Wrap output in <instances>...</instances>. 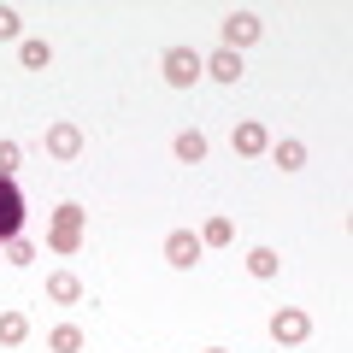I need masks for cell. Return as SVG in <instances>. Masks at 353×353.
Here are the masks:
<instances>
[{
  "label": "cell",
  "instance_id": "6da1fadb",
  "mask_svg": "<svg viewBox=\"0 0 353 353\" xmlns=\"http://www.w3.org/2000/svg\"><path fill=\"white\" fill-rule=\"evenodd\" d=\"M48 248H53V253H77V248H83V206H77V201L53 206V230H48Z\"/></svg>",
  "mask_w": 353,
  "mask_h": 353
},
{
  "label": "cell",
  "instance_id": "7a4b0ae2",
  "mask_svg": "<svg viewBox=\"0 0 353 353\" xmlns=\"http://www.w3.org/2000/svg\"><path fill=\"white\" fill-rule=\"evenodd\" d=\"M159 71H165V83H171V88H194L206 77V65H201V53H194V48H165Z\"/></svg>",
  "mask_w": 353,
  "mask_h": 353
},
{
  "label": "cell",
  "instance_id": "3957f363",
  "mask_svg": "<svg viewBox=\"0 0 353 353\" xmlns=\"http://www.w3.org/2000/svg\"><path fill=\"white\" fill-rule=\"evenodd\" d=\"M12 236H24V194H18L12 176H0V248Z\"/></svg>",
  "mask_w": 353,
  "mask_h": 353
},
{
  "label": "cell",
  "instance_id": "277c9868",
  "mask_svg": "<svg viewBox=\"0 0 353 353\" xmlns=\"http://www.w3.org/2000/svg\"><path fill=\"white\" fill-rule=\"evenodd\" d=\"M312 336V318L301 312V306H277V312H271V341H277V347H294V341H306Z\"/></svg>",
  "mask_w": 353,
  "mask_h": 353
},
{
  "label": "cell",
  "instance_id": "5b68a950",
  "mask_svg": "<svg viewBox=\"0 0 353 353\" xmlns=\"http://www.w3.org/2000/svg\"><path fill=\"white\" fill-rule=\"evenodd\" d=\"M165 259H171L176 271L201 265V236H194V230H171V236H165Z\"/></svg>",
  "mask_w": 353,
  "mask_h": 353
},
{
  "label": "cell",
  "instance_id": "8992f818",
  "mask_svg": "<svg viewBox=\"0 0 353 353\" xmlns=\"http://www.w3.org/2000/svg\"><path fill=\"white\" fill-rule=\"evenodd\" d=\"M248 41H259V18L253 12H230L224 18V48L236 53V48H248Z\"/></svg>",
  "mask_w": 353,
  "mask_h": 353
},
{
  "label": "cell",
  "instance_id": "52a82bcc",
  "mask_svg": "<svg viewBox=\"0 0 353 353\" xmlns=\"http://www.w3.org/2000/svg\"><path fill=\"white\" fill-rule=\"evenodd\" d=\"M48 153L53 159H77L83 153V130L77 124H48Z\"/></svg>",
  "mask_w": 353,
  "mask_h": 353
},
{
  "label": "cell",
  "instance_id": "ba28073f",
  "mask_svg": "<svg viewBox=\"0 0 353 353\" xmlns=\"http://www.w3.org/2000/svg\"><path fill=\"white\" fill-rule=\"evenodd\" d=\"M206 65V77H218V83H241V53H230V48H218L212 59H201Z\"/></svg>",
  "mask_w": 353,
  "mask_h": 353
},
{
  "label": "cell",
  "instance_id": "9c48e42d",
  "mask_svg": "<svg viewBox=\"0 0 353 353\" xmlns=\"http://www.w3.org/2000/svg\"><path fill=\"white\" fill-rule=\"evenodd\" d=\"M265 153H271V159H277L283 171H301V165H306V141H294V136L271 141V148H265Z\"/></svg>",
  "mask_w": 353,
  "mask_h": 353
},
{
  "label": "cell",
  "instance_id": "30bf717a",
  "mask_svg": "<svg viewBox=\"0 0 353 353\" xmlns=\"http://www.w3.org/2000/svg\"><path fill=\"white\" fill-rule=\"evenodd\" d=\"M265 148H271V130L265 124H253V118L236 124V153H265Z\"/></svg>",
  "mask_w": 353,
  "mask_h": 353
},
{
  "label": "cell",
  "instance_id": "8fae6325",
  "mask_svg": "<svg viewBox=\"0 0 353 353\" xmlns=\"http://www.w3.org/2000/svg\"><path fill=\"white\" fill-rule=\"evenodd\" d=\"M48 301H59V306L83 301V283H77L71 271H53V277H48Z\"/></svg>",
  "mask_w": 353,
  "mask_h": 353
},
{
  "label": "cell",
  "instance_id": "7c38bea8",
  "mask_svg": "<svg viewBox=\"0 0 353 353\" xmlns=\"http://www.w3.org/2000/svg\"><path fill=\"white\" fill-rule=\"evenodd\" d=\"M230 241H236V224H230L224 212H218V218H206V224H201V248H230Z\"/></svg>",
  "mask_w": 353,
  "mask_h": 353
},
{
  "label": "cell",
  "instance_id": "4fadbf2b",
  "mask_svg": "<svg viewBox=\"0 0 353 353\" xmlns=\"http://www.w3.org/2000/svg\"><path fill=\"white\" fill-rule=\"evenodd\" d=\"M48 347L53 353H83V330H77V324H53L48 330Z\"/></svg>",
  "mask_w": 353,
  "mask_h": 353
},
{
  "label": "cell",
  "instance_id": "5bb4252c",
  "mask_svg": "<svg viewBox=\"0 0 353 353\" xmlns=\"http://www.w3.org/2000/svg\"><path fill=\"white\" fill-rule=\"evenodd\" d=\"M176 159H183V165H201L206 159V136H201V130H183V136H176Z\"/></svg>",
  "mask_w": 353,
  "mask_h": 353
},
{
  "label": "cell",
  "instance_id": "9a60e30c",
  "mask_svg": "<svg viewBox=\"0 0 353 353\" xmlns=\"http://www.w3.org/2000/svg\"><path fill=\"white\" fill-rule=\"evenodd\" d=\"M24 336H30V318L24 312H0V341H6V347H18Z\"/></svg>",
  "mask_w": 353,
  "mask_h": 353
},
{
  "label": "cell",
  "instance_id": "2e32d148",
  "mask_svg": "<svg viewBox=\"0 0 353 353\" xmlns=\"http://www.w3.org/2000/svg\"><path fill=\"white\" fill-rule=\"evenodd\" d=\"M277 265H283V259H277L271 248H253V253H248V271H253V277H277Z\"/></svg>",
  "mask_w": 353,
  "mask_h": 353
},
{
  "label": "cell",
  "instance_id": "e0dca14e",
  "mask_svg": "<svg viewBox=\"0 0 353 353\" xmlns=\"http://www.w3.org/2000/svg\"><path fill=\"white\" fill-rule=\"evenodd\" d=\"M18 59H24V71H41V65L53 59V48H48V41H24V48H18Z\"/></svg>",
  "mask_w": 353,
  "mask_h": 353
},
{
  "label": "cell",
  "instance_id": "ac0fdd59",
  "mask_svg": "<svg viewBox=\"0 0 353 353\" xmlns=\"http://www.w3.org/2000/svg\"><path fill=\"white\" fill-rule=\"evenodd\" d=\"M18 159H24V148H18V141H0V176H12Z\"/></svg>",
  "mask_w": 353,
  "mask_h": 353
},
{
  "label": "cell",
  "instance_id": "d6986e66",
  "mask_svg": "<svg viewBox=\"0 0 353 353\" xmlns=\"http://www.w3.org/2000/svg\"><path fill=\"white\" fill-rule=\"evenodd\" d=\"M6 259H12V265H30V259H36V248H30L24 236H12V241H6Z\"/></svg>",
  "mask_w": 353,
  "mask_h": 353
},
{
  "label": "cell",
  "instance_id": "ffe728a7",
  "mask_svg": "<svg viewBox=\"0 0 353 353\" xmlns=\"http://www.w3.org/2000/svg\"><path fill=\"white\" fill-rule=\"evenodd\" d=\"M18 36V12H12V6H0V41H12Z\"/></svg>",
  "mask_w": 353,
  "mask_h": 353
},
{
  "label": "cell",
  "instance_id": "44dd1931",
  "mask_svg": "<svg viewBox=\"0 0 353 353\" xmlns=\"http://www.w3.org/2000/svg\"><path fill=\"white\" fill-rule=\"evenodd\" d=\"M206 353H230V347H206Z\"/></svg>",
  "mask_w": 353,
  "mask_h": 353
}]
</instances>
